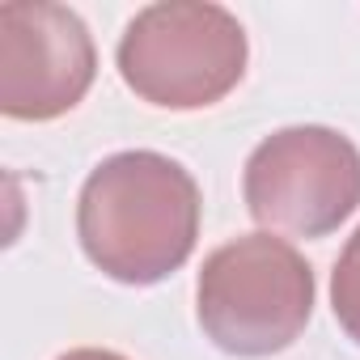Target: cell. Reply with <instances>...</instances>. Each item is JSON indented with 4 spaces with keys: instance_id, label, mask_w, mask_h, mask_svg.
Returning a JSON list of instances; mask_svg holds the SVG:
<instances>
[{
    "instance_id": "cell-2",
    "label": "cell",
    "mask_w": 360,
    "mask_h": 360,
    "mask_svg": "<svg viewBox=\"0 0 360 360\" xmlns=\"http://www.w3.org/2000/svg\"><path fill=\"white\" fill-rule=\"evenodd\" d=\"M195 309L204 335L229 356H276L292 347L314 314V271L297 246L246 233L204 259Z\"/></svg>"
},
{
    "instance_id": "cell-7",
    "label": "cell",
    "mask_w": 360,
    "mask_h": 360,
    "mask_svg": "<svg viewBox=\"0 0 360 360\" xmlns=\"http://www.w3.org/2000/svg\"><path fill=\"white\" fill-rule=\"evenodd\" d=\"M60 360H127V356L106 352V347H77V352H64Z\"/></svg>"
},
{
    "instance_id": "cell-3",
    "label": "cell",
    "mask_w": 360,
    "mask_h": 360,
    "mask_svg": "<svg viewBox=\"0 0 360 360\" xmlns=\"http://www.w3.org/2000/svg\"><path fill=\"white\" fill-rule=\"evenodd\" d=\"M246 72L242 22L204 0H165L140 9L119 39V77L161 110H204Z\"/></svg>"
},
{
    "instance_id": "cell-1",
    "label": "cell",
    "mask_w": 360,
    "mask_h": 360,
    "mask_svg": "<svg viewBox=\"0 0 360 360\" xmlns=\"http://www.w3.org/2000/svg\"><path fill=\"white\" fill-rule=\"evenodd\" d=\"M77 233L102 276L136 288L161 284L195 250L200 187L165 153H115L85 178Z\"/></svg>"
},
{
    "instance_id": "cell-6",
    "label": "cell",
    "mask_w": 360,
    "mask_h": 360,
    "mask_svg": "<svg viewBox=\"0 0 360 360\" xmlns=\"http://www.w3.org/2000/svg\"><path fill=\"white\" fill-rule=\"evenodd\" d=\"M330 309L352 343H360V229L347 238L335 271H330Z\"/></svg>"
},
{
    "instance_id": "cell-4",
    "label": "cell",
    "mask_w": 360,
    "mask_h": 360,
    "mask_svg": "<svg viewBox=\"0 0 360 360\" xmlns=\"http://www.w3.org/2000/svg\"><path fill=\"white\" fill-rule=\"evenodd\" d=\"M242 195L263 229L326 238L360 204V148L330 127H284L246 157Z\"/></svg>"
},
{
    "instance_id": "cell-5",
    "label": "cell",
    "mask_w": 360,
    "mask_h": 360,
    "mask_svg": "<svg viewBox=\"0 0 360 360\" xmlns=\"http://www.w3.org/2000/svg\"><path fill=\"white\" fill-rule=\"evenodd\" d=\"M98 72L85 22L47 0H9L0 9V110L9 119H60Z\"/></svg>"
}]
</instances>
